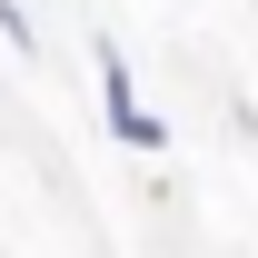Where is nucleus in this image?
I'll use <instances>...</instances> for the list:
<instances>
[{
    "label": "nucleus",
    "instance_id": "obj_2",
    "mask_svg": "<svg viewBox=\"0 0 258 258\" xmlns=\"http://www.w3.org/2000/svg\"><path fill=\"white\" fill-rule=\"evenodd\" d=\"M0 50H10V60H30V50H40V20L20 10V0H0Z\"/></svg>",
    "mask_w": 258,
    "mask_h": 258
},
{
    "label": "nucleus",
    "instance_id": "obj_1",
    "mask_svg": "<svg viewBox=\"0 0 258 258\" xmlns=\"http://www.w3.org/2000/svg\"><path fill=\"white\" fill-rule=\"evenodd\" d=\"M90 60H99V129H109L119 149H139V159H159V149H169V119L139 99V70H129L119 30H99V40H90Z\"/></svg>",
    "mask_w": 258,
    "mask_h": 258
}]
</instances>
